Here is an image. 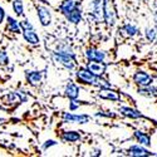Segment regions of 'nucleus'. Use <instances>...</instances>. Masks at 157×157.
I'll use <instances>...</instances> for the list:
<instances>
[{
    "mask_svg": "<svg viewBox=\"0 0 157 157\" xmlns=\"http://www.w3.org/2000/svg\"><path fill=\"white\" fill-rule=\"evenodd\" d=\"M75 77L81 83H84V84H90V86H96L97 82H98V78L93 72H90L87 67H83V68H79L75 73Z\"/></svg>",
    "mask_w": 157,
    "mask_h": 157,
    "instance_id": "obj_1",
    "label": "nucleus"
},
{
    "mask_svg": "<svg viewBox=\"0 0 157 157\" xmlns=\"http://www.w3.org/2000/svg\"><path fill=\"white\" fill-rule=\"evenodd\" d=\"M90 17L96 21H104V0H92L89 3Z\"/></svg>",
    "mask_w": 157,
    "mask_h": 157,
    "instance_id": "obj_2",
    "label": "nucleus"
},
{
    "mask_svg": "<svg viewBox=\"0 0 157 157\" xmlns=\"http://www.w3.org/2000/svg\"><path fill=\"white\" fill-rule=\"evenodd\" d=\"M116 9L112 0H104V21L108 27H113L116 24Z\"/></svg>",
    "mask_w": 157,
    "mask_h": 157,
    "instance_id": "obj_3",
    "label": "nucleus"
},
{
    "mask_svg": "<svg viewBox=\"0 0 157 157\" xmlns=\"http://www.w3.org/2000/svg\"><path fill=\"white\" fill-rule=\"evenodd\" d=\"M133 82L138 86V87H146V86H151L153 83V77L150 75L147 72L145 71H136L133 74Z\"/></svg>",
    "mask_w": 157,
    "mask_h": 157,
    "instance_id": "obj_4",
    "label": "nucleus"
},
{
    "mask_svg": "<svg viewBox=\"0 0 157 157\" xmlns=\"http://www.w3.org/2000/svg\"><path fill=\"white\" fill-rule=\"evenodd\" d=\"M127 155L132 156V157H147V156H155V153H152L148 147L143 146V145H132L128 150H127Z\"/></svg>",
    "mask_w": 157,
    "mask_h": 157,
    "instance_id": "obj_5",
    "label": "nucleus"
},
{
    "mask_svg": "<svg viewBox=\"0 0 157 157\" xmlns=\"http://www.w3.org/2000/svg\"><path fill=\"white\" fill-rule=\"evenodd\" d=\"M53 58L54 60L60 64L63 68L68 69V71H73L75 68V63H74V58L69 57V56H63V54H57V53H53Z\"/></svg>",
    "mask_w": 157,
    "mask_h": 157,
    "instance_id": "obj_6",
    "label": "nucleus"
},
{
    "mask_svg": "<svg viewBox=\"0 0 157 157\" xmlns=\"http://www.w3.org/2000/svg\"><path fill=\"white\" fill-rule=\"evenodd\" d=\"M84 56L88 62H103L106 59V53L96 48H87L84 52Z\"/></svg>",
    "mask_w": 157,
    "mask_h": 157,
    "instance_id": "obj_7",
    "label": "nucleus"
},
{
    "mask_svg": "<svg viewBox=\"0 0 157 157\" xmlns=\"http://www.w3.org/2000/svg\"><path fill=\"white\" fill-rule=\"evenodd\" d=\"M63 120L65 122H71V123H81V124H84V123H88L90 117L88 114H74V113H68L65 112L63 114Z\"/></svg>",
    "mask_w": 157,
    "mask_h": 157,
    "instance_id": "obj_8",
    "label": "nucleus"
},
{
    "mask_svg": "<svg viewBox=\"0 0 157 157\" xmlns=\"http://www.w3.org/2000/svg\"><path fill=\"white\" fill-rule=\"evenodd\" d=\"M101 99H107V101H112V102H118L121 99V96L118 92L111 89V88H101L98 90L97 94Z\"/></svg>",
    "mask_w": 157,
    "mask_h": 157,
    "instance_id": "obj_9",
    "label": "nucleus"
},
{
    "mask_svg": "<svg viewBox=\"0 0 157 157\" xmlns=\"http://www.w3.org/2000/svg\"><path fill=\"white\" fill-rule=\"evenodd\" d=\"M118 112L123 117H126V118H129V120H138V118H142V117H143V114L141 113L140 109L128 107V106H121L118 108Z\"/></svg>",
    "mask_w": 157,
    "mask_h": 157,
    "instance_id": "obj_10",
    "label": "nucleus"
},
{
    "mask_svg": "<svg viewBox=\"0 0 157 157\" xmlns=\"http://www.w3.org/2000/svg\"><path fill=\"white\" fill-rule=\"evenodd\" d=\"M36 11H38V17H39V20H40V24L43 27H48V25L52 23L50 10L44 5H38Z\"/></svg>",
    "mask_w": 157,
    "mask_h": 157,
    "instance_id": "obj_11",
    "label": "nucleus"
},
{
    "mask_svg": "<svg viewBox=\"0 0 157 157\" xmlns=\"http://www.w3.org/2000/svg\"><path fill=\"white\" fill-rule=\"evenodd\" d=\"M87 68L90 72H93L97 77H102L107 69V64L104 62H88Z\"/></svg>",
    "mask_w": 157,
    "mask_h": 157,
    "instance_id": "obj_12",
    "label": "nucleus"
},
{
    "mask_svg": "<svg viewBox=\"0 0 157 157\" xmlns=\"http://www.w3.org/2000/svg\"><path fill=\"white\" fill-rule=\"evenodd\" d=\"M54 53H57V54H63V56H69V57H72V58L75 59V53H74L73 48H72L68 43H65V42H63V40H60V42L58 43V47H57V49L54 50Z\"/></svg>",
    "mask_w": 157,
    "mask_h": 157,
    "instance_id": "obj_13",
    "label": "nucleus"
},
{
    "mask_svg": "<svg viewBox=\"0 0 157 157\" xmlns=\"http://www.w3.org/2000/svg\"><path fill=\"white\" fill-rule=\"evenodd\" d=\"M136 141L140 143V145H143V146H146V147H150L151 146V136L146 132H143V131H140V129H136L135 131V133H133Z\"/></svg>",
    "mask_w": 157,
    "mask_h": 157,
    "instance_id": "obj_14",
    "label": "nucleus"
},
{
    "mask_svg": "<svg viewBox=\"0 0 157 157\" xmlns=\"http://www.w3.org/2000/svg\"><path fill=\"white\" fill-rule=\"evenodd\" d=\"M64 93L69 99H77L78 96H79V87H78L75 83H73V82H69L67 86H65Z\"/></svg>",
    "mask_w": 157,
    "mask_h": 157,
    "instance_id": "obj_15",
    "label": "nucleus"
},
{
    "mask_svg": "<svg viewBox=\"0 0 157 157\" xmlns=\"http://www.w3.org/2000/svg\"><path fill=\"white\" fill-rule=\"evenodd\" d=\"M23 36L29 44L32 45H38L39 44V36L34 32V29H25L23 30Z\"/></svg>",
    "mask_w": 157,
    "mask_h": 157,
    "instance_id": "obj_16",
    "label": "nucleus"
},
{
    "mask_svg": "<svg viewBox=\"0 0 157 157\" xmlns=\"http://www.w3.org/2000/svg\"><path fill=\"white\" fill-rule=\"evenodd\" d=\"M137 93L142 97H146V98H153V97H156V87H153L152 84L146 86V87H138Z\"/></svg>",
    "mask_w": 157,
    "mask_h": 157,
    "instance_id": "obj_17",
    "label": "nucleus"
},
{
    "mask_svg": "<svg viewBox=\"0 0 157 157\" xmlns=\"http://www.w3.org/2000/svg\"><path fill=\"white\" fill-rule=\"evenodd\" d=\"M68 19V21H71L72 24H78L81 20H82V9L75 6L72 11H69L68 15H65Z\"/></svg>",
    "mask_w": 157,
    "mask_h": 157,
    "instance_id": "obj_18",
    "label": "nucleus"
},
{
    "mask_svg": "<svg viewBox=\"0 0 157 157\" xmlns=\"http://www.w3.org/2000/svg\"><path fill=\"white\" fill-rule=\"evenodd\" d=\"M75 6H77L75 0H64V2L59 5V10L63 15H68L69 11H72Z\"/></svg>",
    "mask_w": 157,
    "mask_h": 157,
    "instance_id": "obj_19",
    "label": "nucleus"
},
{
    "mask_svg": "<svg viewBox=\"0 0 157 157\" xmlns=\"http://www.w3.org/2000/svg\"><path fill=\"white\" fill-rule=\"evenodd\" d=\"M62 140L64 142H78L81 141V135L77 131H64L62 133Z\"/></svg>",
    "mask_w": 157,
    "mask_h": 157,
    "instance_id": "obj_20",
    "label": "nucleus"
},
{
    "mask_svg": "<svg viewBox=\"0 0 157 157\" xmlns=\"http://www.w3.org/2000/svg\"><path fill=\"white\" fill-rule=\"evenodd\" d=\"M27 77V81L32 84V86H39V83L42 82V73L38 71H33V72H28L25 74Z\"/></svg>",
    "mask_w": 157,
    "mask_h": 157,
    "instance_id": "obj_21",
    "label": "nucleus"
},
{
    "mask_svg": "<svg viewBox=\"0 0 157 157\" xmlns=\"http://www.w3.org/2000/svg\"><path fill=\"white\" fill-rule=\"evenodd\" d=\"M121 30H122V33H123L127 38H132V36L137 35L138 32H140L138 28H137V25H135V24H132V23H128V24L123 25Z\"/></svg>",
    "mask_w": 157,
    "mask_h": 157,
    "instance_id": "obj_22",
    "label": "nucleus"
},
{
    "mask_svg": "<svg viewBox=\"0 0 157 157\" xmlns=\"http://www.w3.org/2000/svg\"><path fill=\"white\" fill-rule=\"evenodd\" d=\"M6 21H8V29L9 32H13V33H21L23 32V28H21V25L14 19V18H11V17H8L6 18Z\"/></svg>",
    "mask_w": 157,
    "mask_h": 157,
    "instance_id": "obj_23",
    "label": "nucleus"
},
{
    "mask_svg": "<svg viewBox=\"0 0 157 157\" xmlns=\"http://www.w3.org/2000/svg\"><path fill=\"white\" fill-rule=\"evenodd\" d=\"M145 36L148 42H153L155 39L157 38V27L152 28V27H147L145 29Z\"/></svg>",
    "mask_w": 157,
    "mask_h": 157,
    "instance_id": "obj_24",
    "label": "nucleus"
},
{
    "mask_svg": "<svg viewBox=\"0 0 157 157\" xmlns=\"http://www.w3.org/2000/svg\"><path fill=\"white\" fill-rule=\"evenodd\" d=\"M13 9H14L17 15H23L24 13V6H23V2L21 0H13Z\"/></svg>",
    "mask_w": 157,
    "mask_h": 157,
    "instance_id": "obj_25",
    "label": "nucleus"
},
{
    "mask_svg": "<svg viewBox=\"0 0 157 157\" xmlns=\"http://www.w3.org/2000/svg\"><path fill=\"white\" fill-rule=\"evenodd\" d=\"M96 117H107V118H116L117 114L114 112H111V111H99L96 113Z\"/></svg>",
    "mask_w": 157,
    "mask_h": 157,
    "instance_id": "obj_26",
    "label": "nucleus"
},
{
    "mask_svg": "<svg viewBox=\"0 0 157 157\" xmlns=\"http://www.w3.org/2000/svg\"><path fill=\"white\" fill-rule=\"evenodd\" d=\"M96 87H99V89H101V88H111V83H109L108 81L102 79V78L99 77V78H98V82H97V84H96Z\"/></svg>",
    "mask_w": 157,
    "mask_h": 157,
    "instance_id": "obj_27",
    "label": "nucleus"
},
{
    "mask_svg": "<svg viewBox=\"0 0 157 157\" xmlns=\"http://www.w3.org/2000/svg\"><path fill=\"white\" fill-rule=\"evenodd\" d=\"M8 62H9V58H8L6 53L5 52H0V64L5 65V64H8Z\"/></svg>",
    "mask_w": 157,
    "mask_h": 157,
    "instance_id": "obj_28",
    "label": "nucleus"
},
{
    "mask_svg": "<svg viewBox=\"0 0 157 157\" xmlns=\"http://www.w3.org/2000/svg\"><path fill=\"white\" fill-rule=\"evenodd\" d=\"M56 145H57V142H56V141H53V140H49V141H45V142L43 143L42 148L45 151V150H48L49 147H52V146H56Z\"/></svg>",
    "mask_w": 157,
    "mask_h": 157,
    "instance_id": "obj_29",
    "label": "nucleus"
},
{
    "mask_svg": "<svg viewBox=\"0 0 157 157\" xmlns=\"http://www.w3.org/2000/svg\"><path fill=\"white\" fill-rule=\"evenodd\" d=\"M20 25H21L23 30H25V29H34V28H33V25H32L28 20H23V21L20 23Z\"/></svg>",
    "mask_w": 157,
    "mask_h": 157,
    "instance_id": "obj_30",
    "label": "nucleus"
},
{
    "mask_svg": "<svg viewBox=\"0 0 157 157\" xmlns=\"http://www.w3.org/2000/svg\"><path fill=\"white\" fill-rule=\"evenodd\" d=\"M79 106H81V103L78 102L77 99H71V108H69L71 111H75Z\"/></svg>",
    "mask_w": 157,
    "mask_h": 157,
    "instance_id": "obj_31",
    "label": "nucleus"
},
{
    "mask_svg": "<svg viewBox=\"0 0 157 157\" xmlns=\"http://www.w3.org/2000/svg\"><path fill=\"white\" fill-rule=\"evenodd\" d=\"M101 155H102V151L98 150V148H94L92 151V153H90V156H101Z\"/></svg>",
    "mask_w": 157,
    "mask_h": 157,
    "instance_id": "obj_32",
    "label": "nucleus"
},
{
    "mask_svg": "<svg viewBox=\"0 0 157 157\" xmlns=\"http://www.w3.org/2000/svg\"><path fill=\"white\" fill-rule=\"evenodd\" d=\"M4 18H5V11H4V9L2 6H0V23L4 20Z\"/></svg>",
    "mask_w": 157,
    "mask_h": 157,
    "instance_id": "obj_33",
    "label": "nucleus"
},
{
    "mask_svg": "<svg viewBox=\"0 0 157 157\" xmlns=\"http://www.w3.org/2000/svg\"><path fill=\"white\" fill-rule=\"evenodd\" d=\"M153 21H155L156 27H157V10H155V11H153Z\"/></svg>",
    "mask_w": 157,
    "mask_h": 157,
    "instance_id": "obj_34",
    "label": "nucleus"
},
{
    "mask_svg": "<svg viewBox=\"0 0 157 157\" xmlns=\"http://www.w3.org/2000/svg\"><path fill=\"white\" fill-rule=\"evenodd\" d=\"M156 97H157V87H156Z\"/></svg>",
    "mask_w": 157,
    "mask_h": 157,
    "instance_id": "obj_35",
    "label": "nucleus"
},
{
    "mask_svg": "<svg viewBox=\"0 0 157 157\" xmlns=\"http://www.w3.org/2000/svg\"><path fill=\"white\" fill-rule=\"evenodd\" d=\"M138 2H146V0H138Z\"/></svg>",
    "mask_w": 157,
    "mask_h": 157,
    "instance_id": "obj_36",
    "label": "nucleus"
},
{
    "mask_svg": "<svg viewBox=\"0 0 157 157\" xmlns=\"http://www.w3.org/2000/svg\"><path fill=\"white\" fill-rule=\"evenodd\" d=\"M0 108H2V107H0Z\"/></svg>",
    "mask_w": 157,
    "mask_h": 157,
    "instance_id": "obj_37",
    "label": "nucleus"
}]
</instances>
